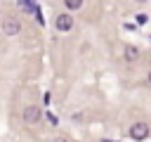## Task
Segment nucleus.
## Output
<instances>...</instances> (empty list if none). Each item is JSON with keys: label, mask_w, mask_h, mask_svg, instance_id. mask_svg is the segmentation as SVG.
I'll return each instance as SVG.
<instances>
[{"label": "nucleus", "mask_w": 151, "mask_h": 142, "mask_svg": "<svg viewBox=\"0 0 151 142\" xmlns=\"http://www.w3.org/2000/svg\"><path fill=\"white\" fill-rule=\"evenodd\" d=\"M130 137H132V140H146V137H149V125H146L144 121L132 123V128H130Z\"/></svg>", "instance_id": "nucleus-1"}, {"label": "nucleus", "mask_w": 151, "mask_h": 142, "mask_svg": "<svg viewBox=\"0 0 151 142\" xmlns=\"http://www.w3.org/2000/svg\"><path fill=\"white\" fill-rule=\"evenodd\" d=\"M2 31H5V36H17V33L21 31V24H19L14 17H7L5 24H2Z\"/></svg>", "instance_id": "nucleus-2"}, {"label": "nucleus", "mask_w": 151, "mask_h": 142, "mask_svg": "<svg viewBox=\"0 0 151 142\" xmlns=\"http://www.w3.org/2000/svg\"><path fill=\"white\" fill-rule=\"evenodd\" d=\"M54 26H57V31H71V26H73V19H71V14H57V19H54Z\"/></svg>", "instance_id": "nucleus-3"}, {"label": "nucleus", "mask_w": 151, "mask_h": 142, "mask_svg": "<svg viewBox=\"0 0 151 142\" xmlns=\"http://www.w3.org/2000/svg\"><path fill=\"white\" fill-rule=\"evenodd\" d=\"M40 116H42V114H40V109H38V106H26V109H24V121H26V123H31V125H33V123H38V121H40Z\"/></svg>", "instance_id": "nucleus-4"}, {"label": "nucleus", "mask_w": 151, "mask_h": 142, "mask_svg": "<svg viewBox=\"0 0 151 142\" xmlns=\"http://www.w3.org/2000/svg\"><path fill=\"white\" fill-rule=\"evenodd\" d=\"M137 57H139V50H137L134 45H125V59H127V62L132 64V62H134Z\"/></svg>", "instance_id": "nucleus-5"}, {"label": "nucleus", "mask_w": 151, "mask_h": 142, "mask_svg": "<svg viewBox=\"0 0 151 142\" xmlns=\"http://www.w3.org/2000/svg\"><path fill=\"white\" fill-rule=\"evenodd\" d=\"M64 5L68 9H78V7H83V0H64Z\"/></svg>", "instance_id": "nucleus-6"}, {"label": "nucleus", "mask_w": 151, "mask_h": 142, "mask_svg": "<svg viewBox=\"0 0 151 142\" xmlns=\"http://www.w3.org/2000/svg\"><path fill=\"white\" fill-rule=\"evenodd\" d=\"M50 142H66V140H64V137H52Z\"/></svg>", "instance_id": "nucleus-7"}, {"label": "nucleus", "mask_w": 151, "mask_h": 142, "mask_svg": "<svg viewBox=\"0 0 151 142\" xmlns=\"http://www.w3.org/2000/svg\"><path fill=\"white\" fill-rule=\"evenodd\" d=\"M137 2H146V0H137Z\"/></svg>", "instance_id": "nucleus-8"}, {"label": "nucleus", "mask_w": 151, "mask_h": 142, "mask_svg": "<svg viewBox=\"0 0 151 142\" xmlns=\"http://www.w3.org/2000/svg\"><path fill=\"white\" fill-rule=\"evenodd\" d=\"M149 80H151V73H149Z\"/></svg>", "instance_id": "nucleus-9"}]
</instances>
